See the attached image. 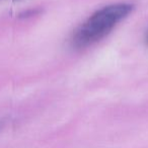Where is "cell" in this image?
I'll return each instance as SVG.
<instances>
[{
    "mask_svg": "<svg viewBox=\"0 0 148 148\" xmlns=\"http://www.w3.org/2000/svg\"><path fill=\"white\" fill-rule=\"evenodd\" d=\"M145 43H146V45L148 46V31H147V33H146V36H145Z\"/></svg>",
    "mask_w": 148,
    "mask_h": 148,
    "instance_id": "cell-3",
    "label": "cell"
},
{
    "mask_svg": "<svg viewBox=\"0 0 148 148\" xmlns=\"http://www.w3.org/2000/svg\"><path fill=\"white\" fill-rule=\"evenodd\" d=\"M133 9L134 4L132 3H116L97 10L74 32L71 40L73 47L84 49L99 42Z\"/></svg>",
    "mask_w": 148,
    "mask_h": 148,
    "instance_id": "cell-1",
    "label": "cell"
},
{
    "mask_svg": "<svg viewBox=\"0 0 148 148\" xmlns=\"http://www.w3.org/2000/svg\"><path fill=\"white\" fill-rule=\"evenodd\" d=\"M39 10H37V9H32V10H27V11H25V12H23V13H21L19 14V17H25V16H32V15H34V14H36V13L38 12Z\"/></svg>",
    "mask_w": 148,
    "mask_h": 148,
    "instance_id": "cell-2",
    "label": "cell"
}]
</instances>
